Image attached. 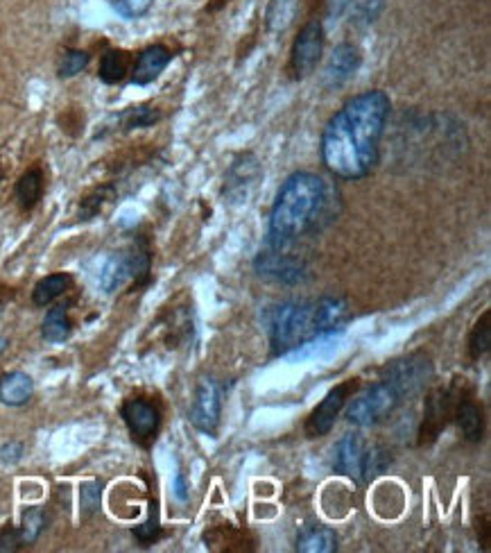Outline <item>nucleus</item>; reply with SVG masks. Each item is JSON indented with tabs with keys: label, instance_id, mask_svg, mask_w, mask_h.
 I'll list each match as a JSON object with an SVG mask.
<instances>
[{
	"label": "nucleus",
	"instance_id": "8",
	"mask_svg": "<svg viewBox=\"0 0 491 553\" xmlns=\"http://www.w3.org/2000/svg\"><path fill=\"white\" fill-rule=\"evenodd\" d=\"M258 180H261V164H258V159L252 152L238 155L227 170L225 198H229L234 204L247 202L249 195L256 189Z\"/></svg>",
	"mask_w": 491,
	"mask_h": 553
},
{
	"label": "nucleus",
	"instance_id": "18",
	"mask_svg": "<svg viewBox=\"0 0 491 553\" xmlns=\"http://www.w3.org/2000/svg\"><path fill=\"white\" fill-rule=\"evenodd\" d=\"M73 334V322L68 318V304H57L46 313L41 325V336L48 343H64Z\"/></svg>",
	"mask_w": 491,
	"mask_h": 553
},
{
	"label": "nucleus",
	"instance_id": "5",
	"mask_svg": "<svg viewBox=\"0 0 491 553\" xmlns=\"http://www.w3.org/2000/svg\"><path fill=\"white\" fill-rule=\"evenodd\" d=\"M254 270L258 277L270 279V282L286 284V286H297L304 284L308 279V266L304 259L290 257L283 250H265L256 257Z\"/></svg>",
	"mask_w": 491,
	"mask_h": 553
},
{
	"label": "nucleus",
	"instance_id": "29",
	"mask_svg": "<svg viewBox=\"0 0 491 553\" xmlns=\"http://www.w3.org/2000/svg\"><path fill=\"white\" fill-rule=\"evenodd\" d=\"M89 59V53H84V50H66L57 68L59 78H75L77 73H82L89 66Z\"/></svg>",
	"mask_w": 491,
	"mask_h": 553
},
{
	"label": "nucleus",
	"instance_id": "34",
	"mask_svg": "<svg viewBox=\"0 0 491 553\" xmlns=\"http://www.w3.org/2000/svg\"><path fill=\"white\" fill-rule=\"evenodd\" d=\"M23 538L19 529H7L0 533V553H14L23 547Z\"/></svg>",
	"mask_w": 491,
	"mask_h": 553
},
{
	"label": "nucleus",
	"instance_id": "25",
	"mask_svg": "<svg viewBox=\"0 0 491 553\" xmlns=\"http://www.w3.org/2000/svg\"><path fill=\"white\" fill-rule=\"evenodd\" d=\"M489 347H491V313L487 311L485 316H482L476 322V327H473L471 336H469V354H471V359L473 361L482 359V356H485L489 352Z\"/></svg>",
	"mask_w": 491,
	"mask_h": 553
},
{
	"label": "nucleus",
	"instance_id": "33",
	"mask_svg": "<svg viewBox=\"0 0 491 553\" xmlns=\"http://www.w3.org/2000/svg\"><path fill=\"white\" fill-rule=\"evenodd\" d=\"M381 12H383V0H363V5L358 7L356 19L360 23H374Z\"/></svg>",
	"mask_w": 491,
	"mask_h": 553
},
{
	"label": "nucleus",
	"instance_id": "2",
	"mask_svg": "<svg viewBox=\"0 0 491 553\" xmlns=\"http://www.w3.org/2000/svg\"><path fill=\"white\" fill-rule=\"evenodd\" d=\"M331 214V189L320 175L299 170L281 184L272 204L267 245L272 250H286L308 232L320 229L322 220Z\"/></svg>",
	"mask_w": 491,
	"mask_h": 553
},
{
	"label": "nucleus",
	"instance_id": "17",
	"mask_svg": "<svg viewBox=\"0 0 491 553\" xmlns=\"http://www.w3.org/2000/svg\"><path fill=\"white\" fill-rule=\"evenodd\" d=\"M453 418L458 420L464 438H467L469 442H480V438H482V411L471 397L460 395Z\"/></svg>",
	"mask_w": 491,
	"mask_h": 553
},
{
	"label": "nucleus",
	"instance_id": "13",
	"mask_svg": "<svg viewBox=\"0 0 491 553\" xmlns=\"http://www.w3.org/2000/svg\"><path fill=\"white\" fill-rule=\"evenodd\" d=\"M360 62H363V55H360L358 46L353 44H340L329 57V62L324 66L322 73V87L326 91H335L347 84L353 75H356Z\"/></svg>",
	"mask_w": 491,
	"mask_h": 553
},
{
	"label": "nucleus",
	"instance_id": "14",
	"mask_svg": "<svg viewBox=\"0 0 491 553\" xmlns=\"http://www.w3.org/2000/svg\"><path fill=\"white\" fill-rule=\"evenodd\" d=\"M363 461H365V447L358 436H342L335 445V472H340L349 479L360 481L363 479Z\"/></svg>",
	"mask_w": 491,
	"mask_h": 553
},
{
	"label": "nucleus",
	"instance_id": "30",
	"mask_svg": "<svg viewBox=\"0 0 491 553\" xmlns=\"http://www.w3.org/2000/svg\"><path fill=\"white\" fill-rule=\"evenodd\" d=\"M111 7L123 16V19H141L150 12L152 0H111Z\"/></svg>",
	"mask_w": 491,
	"mask_h": 553
},
{
	"label": "nucleus",
	"instance_id": "22",
	"mask_svg": "<svg viewBox=\"0 0 491 553\" xmlns=\"http://www.w3.org/2000/svg\"><path fill=\"white\" fill-rule=\"evenodd\" d=\"M100 80L105 84H118L129 75V55L125 50H107L100 59Z\"/></svg>",
	"mask_w": 491,
	"mask_h": 553
},
{
	"label": "nucleus",
	"instance_id": "7",
	"mask_svg": "<svg viewBox=\"0 0 491 553\" xmlns=\"http://www.w3.org/2000/svg\"><path fill=\"white\" fill-rule=\"evenodd\" d=\"M324 53V25L320 21H308L304 28H301L299 37L292 46L290 55V68L295 73V78H308L310 73L315 71L317 64H320Z\"/></svg>",
	"mask_w": 491,
	"mask_h": 553
},
{
	"label": "nucleus",
	"instance_id": "10",
	"mask_svg": "<svg viewBox=\"0 0 491 553\" xmlns=\"http://www.w3.org/2000/svg\"><path fill=\"white\" fill-rule=\"evenodd\" d=\"M220 413H222V388L218 386V381L202 379L200 386H197L193 411H191L193 427L197 431L213 436V433L218 431Z\"/></svg>",
	"mask_w": 491,
	"mask_h": 553
},
{
	"label": "nucleus",
	"instance_id": "27",
	"mask_svg": "<svg viewBox=\"0 0 491 553\" xmlns=\"http://www.w3.org/2000/svg\"><path fill=\"white\" fill-rule=\"evenodd\" d=\"M111 198H114V189H111V186H100V189L86 195V198L82 200V207H80L82 220H89L93 216H98L102 211V207H105V204Z\"/></svg>",
	"mask_w": 491,
	"mask_h": 553
},
{
	"label": "nucleus",
	"instance_id": "1",
	"mask_svg": "<svg viewBox=\"0 0 491 553\" xmlns=\"http://www.w3.org/2000/svg\"><path fill=\"white\" fill-rule=\"evenodd\" d=\"M392 102L374 89L344 102L322 132V161L340 180H363L381 159V139Z\"/></svg>",
	"mask_w": 491,
	"mask_h": 553
},
{
	"label": "nucleus",
	"instance_id": "21",
	"mask_svg": "<svg viewBox=\"0 0 491 553\" xmlns=\"http://www.w3.org/2000/svg\"><path fill=\"white\" fill-rule=\"evenodd\" d=\"M43 195V173L41 168H30L28 173L21 175V180L16 182V200L23 211H30L39 204Z\"/></svg>",
	"mask_w": 491,
	"mask_h": 553
},
{
	"label": "nucleus",
	"instance_id": "15",
	"mask_svg": "<svg viewBox=\"0 0 491 553\" xmlns=\"http://www.w3.org/2000/svg\"><path fill=\"white\" fill-rule=\"evenodd\" d=\"M170 59H172V53L166 46L157 44V46L145 48L132 68V82L139 84V87L152 84L163 71H166Z\"/></svg>",
	"mask_w": 491,
	"mask_h": 553
},
{
	"label": "nucleus",
	"instance_id": "31",
	"mask_svg": "<svg viewBox=\"0 0 491 553\" xmlns=\"http://www.w3.org/2000/svg\"><path fill=\"white\" fill-rule=\"evenodd\" d=\"M134 535L136 540H139L141 544H148L157 542L161 538V526H159V517H157V504H152V510H150V520L143 522L141 526H136L134 529Z\"/></svg>",
	"mask_w": 491,
	"mask_h": 553
},
{
	"label": "nucleus",
	"instance_id": "32",
	"mask_svg": "<svg viewBox=\"0 0 491 553\" xmlns=\"http://www.w3.org/2000/svg\"><path fill=\"white\" fill-rule=\"evenodd\" d=\"M100 483L93 481V483H84L82 486V510L86 517H91L93 513H98L100 508Z\"/></svg>",
	"mask_w": 491,
	"mask_h": 553
},
{
	"label": "nucleus",
	"instance_id": "20",
	"mask_svg": "<svg viewBox=\"0 0 491 553\" xmlns=\"http://www.w3.org/2000/svg\"><path fill=\"white\" fill-rule=\"evenodd\" d=\"M299 0H270L265 10V25L267 30L279 34L286 32L297 19Z\"/></svg>",
	"mask_w": 491,
	"mask_h": 553
},
{
	"label": "nucleus",
	"instance_id": "36",
	"mask_svg": "<svg viewBox=\"0 0 491 553\" xmlns=\"http://www.w3.org/2000/svg\"><path fill=\"white\" fill-rule=\"evenodd\" d=\"M175 495L179 501H186L188 499V492H186V486H184V476L177 474V481H175Z\"/></svg>",
	"mask_w": 491,
	"mask_h": 553
},
{
	"label": "nucleus",
	"instance_id": "16",
	"mask_svg": "<svg viewBox=\"0 0 491 553\" xmlns=\"http://www.w3.org/2000/svg\"><path fill=\"white\" fill-rule=\"evenodd\" d=\"M34 395V381L25 372H7L0 377V402L5 406H23Z\"/></svg>",
	"mask_w": 491,
	"mask_h": 553
},
{
	"label": "nucleus",
	"instance_id": "4",
	"mask_svg": "<svg viewBox=\"0 0 491 553\" xmlns=\"http://www.w3.org/2000/svg\"><path fill=\"white\" fill-rule=\"evenodd\" d=\"M399 404V393L383 379L353 399L347 408V420L356 427H374V424L390 418Z\"/></svg>",
	"mask_w": 491,
	"mask_h": 553
},
{
	"label": "nucleus",
	"instance_id": "24",
	"mask_svg": "<svg viewBox=\"0 0 491 553\" xmlns=\"http://www.w3.org/2000/svg\"><path fill=\"white\" fill-rule=\"evenodd\" d=\"M161 112L150 105H139V107H129L123 114L116 116L120 130H139V127H152L154 123H159Z\"/></svg>",
	"mask_w": 491,
	"mask_h": 553
},
{
	"label": "nucleus",
	"instance_id": "3",
	"mask_svg": "<svg viewBox=\"0 0 491 553\" xmlns=\"http://www.w3.org/2000/svg\"><path fill=\"white\" fill-rule=\"evenodd\" d=\"M349 320V306L338 297L320 300H292L267 311L265 322L270 331L272 352L281 356L306 345L308 340L331 334Z\"/></svg>",
	"mask_w": 491,
	"mask_h": 553
},
{
	"label": "nucleus",
	"instance_id": "12",
	"mask_svg": "<svg viewBox=\"0 0 491 553\" xmlns=\"http://www.w3.org/2000/svg\"><path fill=\"white\" fill-rule=\"evenodd\" d=\"M123 420L134 440H139L141 445H150L157 438L161 427L159 408L148 402V399H129V402H125Z\"/></svg>",
	"mask_w": 491,
	"mask_h": 553
},
{
	"label": "nucleus",
	"instance_id": "37",
	"mask_svg": "<svg viewBox=\"0 0 491 553\" xmlns=\"http://www.w3.org/2000/svg\"><path fill=\"white\" fill-rule=\"evenodd\" d=\"M0 182H3V177H0Z\"/></svg>",
	"mask_w": 491,
	"mask_h": 553
},
{
	"label": "nucleus",
	"instance_id": "19",
	"mask_svg": "<svg viewBox=\"0 0 491 553\" xmlns=\"http://www.w3.org/2000/svg\"><path fill=\"white\" fill-rule=\"evenodd\" d=\"M71 286H73V277L68 275V272H55V275L43 277L41 282L34 286L32 302L37 306L53 304L57 297H62Z\"/></svg>",
	"mask_w": 491,
	"mask_h": 553
},
{
	"label": "nucleus",
	"instance_id": "26",
	"mask_svg": "<svg viewBox=\"0 0 491 553\" xmlns=\"http://www.w3.org/2000/svg\"><path fill=\"white\" fill-rule=\"evenodd\" d=\"M390 463H392L390 449H385L381 445L367 449L365 461H363V479L374 481L376 476H381L387 467H390Z\"/></svg>",
	"mask_w": 491,
	"mask_h": 553
},
{
	"label": "nucleus",
	"instance_id": "23",
	"mask_svg": "<svg viewBox=\"0 0 491 553\" xmlns=\"http://www.w3.org/2000/svg\"><path fill=\"white\" fill-rule=\"evenodd\" d=\"M297 549L304 553H331L338 549V535L331 529H308L299 535Z\"/></svg>",
	"mask_w": 491,
	"mask_h": 553
},
{
	"label": "nucleus",
	"instance_id": "6",
	"mask_svg": "<svg viewBox=\"0 0 491 553\" xmlns=\"http://www.w3.org/2000/svg\"><path fill=\"white\" fill-rule=\"evenodd\" d=\"M433 377V363L426 354H410L408 359L394 361L387 368L385 381L390 384L401 399L417 395L421 388L428 384V379Z\"/></svg>",
	"mask_w": 491,
	"mask_h": 553
},
{
	"label": "nucleus",
	"instance_id": "11",
	"mask_svg": "<svg viewBox=\"0 0 491 553\" xmlns=\"http://www.w3.org/2000/svg\"><path fill=\"white\" fill-rule=\"evenodd\" d=\"M458 399V386L451 390H437V393L428 397L424 424H421V442H433L442 433V429H446V424L455 415Z\"/></svg>",
	"mask_w": 491,
	"mask_h": 553
},
{
	"label": "nucleus",
	"instance_id": "35",
	"mask_svg": "<svg viewBox=\"0 0 491 553\" xmlns=\"http://www.w3.org/2000/svg\"><path fill=\"white\" fill-rule=\"evenodd\" d=\"M353 3H356V0H326V16L333 21L340 19Z\"/></svg>",
	"mask_w": 491,
	"mask_h": 553
},
{
	"label": "nucleus",
	"instance_id": "28",
	"mask_svg": "<svg viewBox=\"0 0 491 553\" xmlns=\"http://www.w3.org/2000/svg\"><path fill=\"white\" fill-rule=\"evenodd\" d=\"M43 529H46V515H43V510L30 508L28 513L23 515V522L19 526L23 542L25 544H32L43 533Z\"/></svg>",
	"mask_w": 491,
	"mask_h": 553
},
{
	"label": "nucleus",
	"instance_id": "9",
	"mask_svg": "<svg viewBox=\"0 0 491 553\" xmlns=\"http://www.w3.org/2000/svg\"><path fill=\"white\" fill-rule=\"evenodd\" d=\"M356 388H358L356 381H344V384L335 386L331 393L322 399V404L310 413V418L306 422V433L310 438H322L333 429L340 411L344 408V404H347L349 395L356 393Z\"/></svg>",
	"mask_w": 491,
	"mask_h": 553
}]
</instances>
